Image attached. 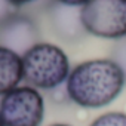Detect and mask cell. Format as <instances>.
Segmentation results:
<instances>
[{
    "instance_id": "cell-1",
    "label": "cell",
    "mask_w": 126,
    "mask_h": 126,
    "mask_svg": "<svg viewBox=\"0 0 126 126\" xmlns=\"http://www.w3.org/2000/svg\"><path fill=\"white\" fill-rule=\"evenodd\" d=\"M125 86V77L111 58L89 59L76 65L67 79V94L85 108H101L113 102Z\"/></svg>"
},
{
    "instance_id": "cell-2",
    "label": "cell",
    "mask_w": 126,
    "mask_h": 126,
    "mask_svg": "<svg viewBox=\"0 0 126 126\" xmlns=\"http://www.w3.org/2000/svg\"><path fill=\"white\" fill-rule=\"evenodd\" d=\"M22 80L31 88L53 89L70 76L67 53L52 43H37L22 56Z\"/></svg>"
},
{
    "instance_id": "cell-3",
    "label": "cell",
    "mask_w": 126,
    "mask_h": 126,
    "mask_svg": "<svg viewBox=\"0 0 126 126\" xmlns=\"http://www.w3.org/2000/svg\"><path fill=\"white\" fill-rule=\"evenodd\" d=\"M86 33L102 39L126 36V0H88L80 8Z\"/></svg>"
},
{
    "instance_id": "cell-4",
    "label": "cell",
    "mask_w": 126,
    "mask_h": 126,
    "mask_svg": "<svg viewBox=\"0 0 126 126\" xmlns=\"http://www.w3.org/2000/svg\"><path fill=\"white\" fill-rule=\"evenodd\" d=\"M45 117V101L31 86H18L0 99L3 126H40Z\"/></svg>"
},
{
    "instance_id": "cell-5",
    "label": "cell",
    "mask_w": 126,
    "mask_h": 126,
    "mask_svg": "<svg viewBox=\"0 0 126 126\" xmlns=\"http://www.w3.org/2000/svg\"><path fill=\"white\" fill-rule=\"evenodd\" d=\"M39 30L36 24L19 14H12L0 22V46L11 49L22 56L39 42Z\"/></svg>"
},
{
    "instance_id": "cell-6",
    "label": "cell",
    "mask_w": 126,
    "mask_h": 126,
    "mask_svg": "<svg viewBox=\"0 0 126 126\" xmlns=\"http://www.w3.org/2000/svg\"><path fill=\"white\" fill-rule=\"evenodd\" d=\"M49 16L56 37L65 42L79 40L86 33L80 19V11H77V8L55 2L49 9Z\"/></svg>"
},
{
    "instance_id": "cell-7",
    "label": "cell",
    "mask_w": 126,
    "mask_h": 126,
    "mask_svg": "<svg viewBox=\"0 0 126 126\" xmlns=\"http://www.w3.org/2000/svg\"><path fill=\"white\" fill-rule=\"evenodd\" d=\"M22 80V59L11 49L0 46V95L18 88Z\"/></svg>"
},
{
    "instance_id": "cell-8",
    "label": "cell",
    "mask_w": 126,
    "mask_h": 126,
    "mask_svg": "<svg viewBox=\"0 0 126 126\" xmlns=\"http://www.w3.org/2000/svg\"><path fill=\"white\" fill-rule=\"evenodd\" d=\"M89 126H126V113L110 111L98 116Z\"/></svg>"
},
{
    "instance_id": "cell-9",
    "label": "cell",
    "mask_w": 126,
    "mask_h": 126,
    "mask_svg": "<svg viewBox=\"0 0 126 126\" xmlns=\"http://www.w3.org/2000/svg\"><path fill=\"white\" fill-rule=\"evenodd\" d=\"M113 61L119 65L123 77H125V83H126V39H119L117 43L113 47Z\"/></svg>"
},
{
    "instance_id": "cell-10",
    "label": "cell",
    "mask_w": 126,
    "mask_h": 126,
    "mask_svg": "<svg viewBox=\"0 0 126 126\" xmlns=\"http://www.w3.org/2000/svg\"><path fill=\"white\" fill-rule=\"evenodd\" d=\"M14 12V6L8 2V0H0V22L3 19H6L8 16H11Z\"/></svg>"
},
{
    "instance_id": "cell-11",
    "label": "cell",
    "mask_w": 126,
    "mask_h": 126,
    "mask_svg": "<svg viewBox=\"0 0 126 126\" xmlns=\"http://www.w3.org/2000/svg\"><path fill=\"white\" fill-rule=\"evenodd\" d=\"M56 2H59V3H62V5H67V6L79 8V6H83L88 0H56Z\"/></svg>"
},
{
    "instance_id": "cell-12",
    "label": "cell",
    "mask_w": 126,
    "mask_h": 126,
    "mask_svg": "<svg viewBox=\"0 0 126 126\" xmlns=\"http://www.w3.org/2000/svg\"><path fill=\"white\" fill-rule=\"evenodd\" d=\"M8 2H9L14 8H19V6H22V5H27V3L34 2V0H8Z\"/></svg>"
},
{
    "instance_id": "cell-13",
    "label": "cell",
    "mask_w": 126,
    "mask_h": 126,
    "mask_svg": "<svg viewBox=\"0 0 126 126\" xmlns=\"http://www.w3.org/2000/svg\"><path fill=\"white\" fill-rule=\"evenodd\" d=\"M50 126H71V125H65V123H55V125H50Z\"/></svg>"
},
{
    "instance_id": "cell-14",
    "label": "cell",
    "mask_w": 126,
    "mask_h": 126,
    "mask_svg": "<svg viewBox=\"0 0 126 126\" xmlns=\"http://www.w3.org/2000/svg\"><path fill=\"white\" fill-rule=\"evenodd\" d=\"M0 126H3V123H2V119H0Z\"/></svg>"
}]
</instances>
